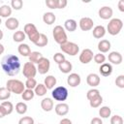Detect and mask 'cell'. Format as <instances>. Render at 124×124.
<instances>
[{"instance_id":"1","label":"cell","mask_w":124,"mask_h":124,"mask_svg":"<svg viewBox=\"0 0 124 124\" xmlns=\"http://www.w3.org/2000/svg\"><path fill=\"white\" fill-rule=\"evenodd\" d=\"M1 67L6 75L14 77L16 76L20 71V61L16 55L8 54L3 57L1 61Z\"/></svg>"},{"instance_id":"2","label":"cell","mask_w":124,"mask_h":124,"mask_svg":"<svg viewBox=\"0 0 124 124\" xmlns=\"http://www.w3.org/2000/svg\"><path fill=\"white\" fill-rule=\"evenodd\" d=\"M6 87L11 93H15V94H21L25 90L24 83L21 80L15 78L8 79L6 82Z\"/></svg>"},{"instance_id":"3","label":"cell","mask_w":124,"mask_h":124,"mask_svg":"<svg viewBox=\"0 0 124 124\" xmlns=\"http://www.w3.org/2000/svg\"><path fill=\"white\" fill-rule=\"evenodd\" d=\"M52 36L54 38V41L57 44H59L60 46L68 42V37H67L66 31H65L64 27H62L61 25H56L53 28V30H52Z\"/></svg>"},{"instance_id":"4","label":"cell","mask_w":124,"mask_h":124,"mask_svg":"<svg viewBox=\"0 0 124 124\" xmlns=\"http://www.w3.org/2000/svg\"><path fill=\"white\" fill-rule=\"evenodd\" d=\"M23 32L28 37V39L32 43H34V44L37 42V40L40 37V33H39L38 29L35 26V24H33V23H27V24H25L24 25V28H23Z\"/></svg>"},{"instance_id":"5","label":"cell","mask_w":124,"mask_h":124,"mask_svg":"<svg viewBox=\"0 0 124 124\" xmlns=\"http://www.w3.org/2000/svg\"><path fill=\"white\" fill-rule=\"evenodd\" d=\"M122 27H123V21L120 18H112L108 21L107 30H108V34L115 36V35L119 34Z\"/></svg>"},{"instance_id":"6","label":"cell","mask_w":124,"mask_h":124,"mask_svg":"<svg viewBox=\"0 0 124 124\" xmlns=\"http://www.w3.org/2000/svg\"><path fill=\"white\" fill-rule=\"evenodd\" d=\"M68 89L65 86H57L51 92L52 98L55 101H59L62 103L63 101H66V99L68 98Z\"/></svg>"},{"instance_id":"7","label":"cell","mask_w":124,"mask_h":124,"mask_svg":"<svg viewBox=\"0 0 124 124\" xmlns=\"http://www.w3.org/2000/svg\"><path fill=\"white\" fill-rule=\"evenodd\" d=\"M60 48H61V50L63 52H65L66 54H69L71 56L77 55L78 53V51H79V46L77 44L73 43V42H67V43L61 45Z\"/></svg>"},{"instance_id":"8","label":"cell","mask_w":124,"mask_h":124,"mask_svg":"<svg viewBox=\"0 0 124 124\" xmlns=\"http://www.w3.org/2000/svg\"><path fill=\"white\" fill-rule=\"evenodd\" d=\"M22 73L23 76L26 78H34L37 74V68L35 66V64L31 63V62H26L23 65V69H22Z\"/></svg>"},{"instance_id":"9","label":"cell","mask_w":124,"mask_h":124,"mask_svg":"<svg viewBox=\"0 0 124 124\" xmlns=\"http://www.w3.org/2000/svg\"><path fill=\"white\" fill-rule=\"evenodd\" d=\"M50 68V62L47 58L43 57L39 63H38V67H37V72H39V74L41 75H45L49 71Z\"/></svg>"},{"instance_id":"10","label":"cell","mask_w":124,"mask_h":124,"mask_svg":"<svg viewBox=\"0 0 124 124\" xmlns=\"http://www.w3.org/2000/svg\"><path fill=\"white\" fill-rule=\"evenodd\" d=\"M93 56H94V53L90 48H84L79 54V61L82 64H88L89 62L92 61Z\"/></svg>"},{"instance_id":"11","label":"cell","mask_w":124,"mask_h":124,"mask_svg":"<svg viewBox=\"0 0 124 124\" xmlns=\"http://www.w3.org/2000/svg\"><path fill=\"white\" fill-rule=\"evenodd\" d=\"M93 20L90 18V17H81L80 20H79V27L82 31H89L93 28Z\"/></svg>"},{"instance_id":"12","label":"cell","mask_w":124,"mask_h":124,"mask_svg":"<svg viewBox=\"0 0 124 124\" xmlns=\"http://www.w3.org/2000/svg\"><path fill=\"white\" fill-rule=\"evenodd\" d=\"M80 81H81L80 76L78 74H76V73L70 74L69 77L67 78V83L71 87H77L78 85L80 84Z\"/></svg>"},{"instance_id":"13","label":"cell","mask_w":124,"mask_h":124,"mask_svg":"<svg viewBox=\"0 0 124 124\" xmlns=\"http://www.w3.org/2000/svg\"><path fill=\"white\" fill-rule=\"evenodd\" d=\"M98 14H99V16H100L102 19H109V18H111V16H112L113 11H112V9H111L110 7H108V6H104V7L100 8Z\"/></svg>"},{"instance_id":"14","label":"cell","mask_w":124,"mask_h":124,"mask_svg":"<svg viewBox=\"0 0 124 124\" xmlns=\"http://www.w3.org/2000/svg\"><path fill=\"white\" fill-rule=\"evenodd\" d=\"M100 81H101L100 77H99L97 74H95V73L89 74V75L87 76V78H86V82H87V84H88L89 86H91V87H96V86H98V85L100 84Z\"/></svg>"},{"instance_id":"15","label":"cell","mask_w":124,"mask_h":124,"mask_svg":"<svg viewBox=\"0 0 124 124\" xmlns=\"http://www.w3.org/2000/svg\"><path fill=\"white\" fill-rule=\"evenodd\" d=\"M108 61H109L110 63H112V64H114V65H119V64H121V62H122V60H123L121 53L118 52V51H111V52L108 54Z\"/></svg>"},{"instance_id":"16","label":"cell","mask_w":124,"mask_h":124,"mask_svg":"<svg viewBox=\"0 0 124 124\" xmlns=\"http://www.w3.org/2000/svg\"><path fill=\"white\" fill-rule=\"evenodd\" d=\"M55 112L57 115L64 116L69 112V106L66 103H59L55 106Z\"/></svg>"},{"instance_id":"17","label":"cell","mask_w":124,"mask_h":124,"mask_svg":"<svg viewBox=\"0 0 124 124\" xmlns=\"http://www.w3.org/2000/svg\"><path fill=\"white\" fill-rule=\"evenodd\" d=\"M99 72L103 77H108L112 73V66L109 63H103L99 68Z\"/></svg>"},{"instance_id":"18","label":"cell","mask_w":124,"mask_h":124,"mask_svg":"<svg viewBox=\"0 0 124 124\" xmlns=\"http://www.w3.org/2000/svg\"><path fill=\"white\" fill-rule=\"evenodd\" d=\"M53 106H54L53 101L50 98H45V99H43L41 101V108H43L44 111H50V110H52Z\"/></svg>"},{"instance_id":"19","label":"cell","mask_w":124,"mask_h":124,"mask_svg":"<svg viewBox=\"0 0 124 124\" xmlns=\"http://www.w3.org/2000/svg\"><path fill=\"white\" fill-rule=\"evenodd\" d=\"M111 47L110 42L108 40H101L98 44V49L100 51V53H106L108 52Z\"/></svg>"},{"instance_id":"20","label":"cell","mask_w":124,"mask_h":124,"mask_svg":"<svg viewBox=\"0 0 124 124\" xmlns=\"http://www.w3.org/2000/svg\"><path fill=\"white\" fill-rule=\"evenodd\" d=\"M18 25H19V22L16 17H9L5 22V26L9 30H16L18 27Z\"/></svg>"},{"instance_id":"21","label":"cell","mask_w":124,"mask_h":124,"mask_svg":"<svg viewBox=\"0 0 124 124\" xmlns=\"http://www.w3.org/2000/svg\"><path fill=\"white\" fill-rule=\"evenodd\" d=\"M92 33L96 39H101L106 35V28L103 25H97L93 28Z\"/></svg>"},{"instance_id":"22","label":"cell","mask_w":124,"mask_h":124,"mask_svg":"<svg viewBox=\"0 0 124 124\" xmlns=\"http://www.w3.org/2000/svg\"><path fill=\"white\" fill-rule=\"evenodd\" d=\"M17 50H18V53L22 56H25V57H28L31 53V49H30V46L27 45V44H20L18 46H17Z\"/></svg>"},{"instance_id":"23","label":"cell","mask_w":124,"mask_h":124,"mask_svg":"<svg viewBox=\"0 0 124 124\" xmlns=\"http://www.w3.org/2000/svg\"><path fill=\"white\" fill-rule=\"evenodd\" d=\"M43 20L46 24L47 25H51L52 23H54V21L56 20V16L53 13L51 12H47V13H45L44 16H43Z\"/></svg>"},{"instance_id":"24","label":"cell","mask_w":124,"mask_h":124,"mask_svg":"<svg viewBox=\"0 0 124 124\" xmlns=\"http://www.w3.org/2000/svg\"><path fill=\"white\" fill-rule=\"evenodd\" d=\"M64 27H65V29H66L67 31L74 32V31H76V29H77V27H78V23H77V21H76L75 19L70 18V19H67V20L64 22Z\"/></svg>"},{"instance_id":"25","label":"cell","mask_w":124,"mask_h":124,"mask_svg":"<svg viewBox=\"0 0 124 124\" xmlns=\"http://www.w3.org/2000/svg\"><path fill=\"white\" fill-rule=\"evenodd\" d=\"M58 67H59V70L62 73H64V74H69L72 71V69H73L72 63L70 61H68V60H65L64 62H62L61 64H59Z\"/></svg>"},{"instance_id":"26","label":"cell","mask_w":124,"mask_h":124,"mask_svg":"<svg viewBox=\"0 0 124 124\" xmlns=\"http://www.w3.org/2000/svg\"><path fill=\"white\" fill-rule=\"evenodd\" d=\"M56 78L53 76H47L44 80V85L46 87V89H52L54 85L56 84Z\"/></svg>"},{"instance_id":"27","label":"cell","mask_w":124,"mask_h":124,"mask_svg":"<svg viewBox=\"0 0 124 124\" xmlns=\"http://www.w3.org/2000/svg\"><path fill=\"white\" fill-rule=\"evenodd\" d=\"M43 57H44V56H43L42 53L39 52V51H31L30 55L28 56L29 62H31V63H33V64H38L39 61H40Z\"/></svg>"},{"instance_id":"28","label":"cell","mask_w":124,"mask_h":124,"mask_svg":"<svg viewBox=\"0 0 124 124\" xmlns=\"http://www.w3.org/2000/svg\"><path fill=\"white\" fill-rule=\"evenodd\" d=\"M12 15V8L9 5H3L0 7V16L1 17H8Z\"/></svg>"},{"instance_id":"29","label":"cell","mask_w":124,"mask_h":124,"mask_svg":"<svg viewBox=\"0 0 124 124\" xmlns=\"http://www.w3.org/2000/svg\"><path fill=\"white\" fill-rule=\"evenodd\" d=\"M25 37H26V35L24 34V32L21 31V30H18V31H16L14 33L13 40L15 42H16V43H22L25 40Z\"/></svg>"},{"instance_id":"30","label":"cell","mask_w":124,"mask_h":124,"mask_svg":"<svg viewBox=\"0 0 124 124\" xmlns=\"http://www.w3.org/2000/svg\"><path fill=\"white\" fill-rule=\"evenodd\" d=\"M47 43H48V39H47V37H46L45 34L40 33V37H39V39L37 40V42L35 43V45H36L37 46L44 47V46H46L47 45Z\"/></svg>"},{"instance_id":"31","label":"cell","mask_w":124,"mask_h":124,"mask_svg":"<svg viewBox=\"0 0 124 124\" xmlns=\"http://www.w3.org/2000/svg\"><path fill=\"white\" fill-rule=\"evenodd\" d=\"M46 87L43 84V83H39L36 85V87L34 88V93L37 95V96H44L46 95Z\"/></svg>"},{"instance_id":"32","label":"cell","mask_w":124,"mask_h":124,"mask_svg":"<svg viewBox=\"0 0 124 124\" xmlns=\"http://www.w3.org/2000/svg\"><path fill=\"white\" fill-rule=\"evenodd\" d=\"M34 96H35V93H34V91L32 89H25L21 93V98L24 101H30V100H32L34 98Z\"/></svg>"},{"instance_id":"33","label":"cell","mask_w":124,"mask_h":124,"mask_svg":"<svg viewBox=\"0 0 124 124\" xmlns=\"http://www.w3.org/2000/svg\"><path fill=\"white\" fill-rule=\"evenodd\" d=\"M110 113H111V109H110L109 107L104 106V107H102L99 109V115L102 118H108V117H109L110 116Z\"/></svg>"},{"instance_id":"34","label":"cell","mask_w":124,"mask_h":124,"mask_svg":"<svg viewBox=\"0 0 124 124\" xmlns=\"http://www.w3.org/2000/svg\"><path fill=\"white\" fill-rule=\"evenodd\" d=\"M16 111L18 114H24L27 111V105L23 102H18L16 105Z\"/></svg>"},{"instance_id":"35","label":"cell","mask_w":124,"mask_h":124,"mask_svg":"<svg viewBox=\"0 0 124 124\" xmlns=\"http://www.w3.org/2000/svg\"><path fill=\"white\" fill-rule=\"evenodd\" d=\"M11 97V92L7 89V87H0V101L8 100Z\"/></svg>"},{"instance_id":"36","label":"cell","mask_w":124,"mask_h":124,"mask_svg":"<svg viewBox=\"0 0 124 124\" xmlns=\"http://www.w3.org/2000/svg\"><path fill=\"white\" fill-rule=\"evenodd\" d=\"M102 103H103V97L101 95L89 101V105L91 108H99Z\"/></svg>"},{"instance_id":"37","label":"cell","mask_w":124,"mask_h":124,"mask_svg":"<svg viewBox=\"0 0 124 124\" xmlns=\"http://www.w3.org/2000/svg\"><path fill=\"white\" fill-rule=\"evenodd\" d=\"M1 106L4 108V109H5V111H6L7 114H11L13 112V110H14V106H13V104L10 101H4V102H2Z\"/></svg>"},{"instance_id":"38","label":"cell","mask_w":124,"mask_h":124,"mask_svg":"<svg viewBox=\"0 0 124 124\" xmlns=\"http://www.w3.org/2000/svg\"><path fill=\"white\" fill-rule=\"evenodd\" d=\"M100 95H101L100 91L98 89H96V88H92V89L88 90L87 93H86V97H87V99L89 101L94 99V98H96V97H98V96H100Z\"/></svg>"},{"instance_id":"39","label":"cell","mask_w":124,"mask_h":124,"mask_svg":"<svg viewBox=\"0 0 124 124\" xmlns=\"http://www.w3.org/2000/svg\"><path fill=\"white\" fill-rule=\"evenodd\" d=\"M24 85H25L26 89H32L33 90L36 87V85H37V80L34 78H27L26 81H25V83H24Z\"/></svg>"},{"instance_id":"40","label":"cell","mask_w":124,"mask_h":124,"mask_svg":"<svg viewBox=\"0 0 124 124\" xmlns=\"http://www.w3.org/2000/svg\"><path fill=\"white\" fill-rule=\"evenodd\" d=\"M93 58H94V61H95V63H97V64H103V63H105V61H106V56L103 54V53H97V54H95L94 56H93Z\"/></svg>"},{"instance_id":"41","label":"cell","mask_w":124,"mask_h":124,"mask_svg":"<svg viewBox=\"0 0 124 124\" xmlns=\"http://www.w3.org/2000/svg\"><path fill=\"white\" fill-rule=\"evenodd\" d=\"M22 6H23L22 0H12V1H11V7H12L13 9L16 10V11L20 10V9L22 8Z\"/></svg>"},{"instance_id":"42","label":"cell","mask_w":124,"mask_h":124,"mask_svg":"<svg viewBox=\"0 0 124 124\" xmlns=\"http://www.w3.org/2000/svg\"><path fill=\"white\" fill-rule=\"evenodd\" d=\"M53 60H54V62H56V63L59 65V64H61L62 62H64V61L66 60V58H65V55H64V54H62V53H60V52H57V53H55V54L53 55Z\"/></svg>"},{"instance_id":"43","label":"cell","mask_w":124,"mask_h":124,"mask_svg":"<svg viewBox=\"0 0 124 124\" xmlns=\"http://www.w3.org/2000/svg\"><path fill=\"white\" fill-rule=\"evenodd\" d=\"M18 124H34V119L31 116H23L19 119Z\"/></svg>"},{"instance_id":"44","label":"cell","mask_w":124,"mask_h":124,"mask_svg":"<svg viewBox=\"0 0 124 124\" xmlns=\"http://www.w3.org/2000/svg\"><path fill=\"white\" fill-rule=\"evenodd\" d=\"M115 84L119 88H124V75H119L115 79Z\"/></svg>"},{"instance_id":"45","label":"cell","mask_w":124,"mask_h":124,"mask_svg":"<svg viewBox=\"0 0 124 124\" xmlns=\"http://www.w3.org/2000/svg\"><path fill=\"white\" fill-rule=\"evenodd\" d=\"M110 124H123V118L120 115H113L110 118Z\"/></svg>"},{"instance_id":"46","label":"cell","mask_w":124,"mask_h":124,"mask_svg":"<svg viewBox=\"0 0 124 124\" xmlns=\"http://www.w3.org/2000/svg\"><path fill=\"white\" fill-rule=\"evenodd\" d=\"M46 5L49 9H57V0H46Z\"/></svg>"},{"instance_id":"47","label":"cell","mask_w":124,"mask_h":124,"mask_svg":"<svg viewBox=\"0 0 124 124\" xmlns=\"http://www.w3.org/2000/svg\"><path fill=\"white\" fill-rule=\"evenodd\" d=\"M67 4V0H57V9H64Z\"/></svg>"},{"instance_id":"48","label":"cell","mask_w":124,"mask_h":124,"mask_svg":"<svg viewBox=\"0 0 124 124\" xmlns=\"http://www.w3.org/2000/svg\"><path fill=\"white\" fill-rule=\"evenodd\" d=\"M90 124H103V121H102V119L99 118V117H94V118L91 119Z\"/></svg>"},{"instance_id":"49","label":"cell","mask_w":124,"mask_h":124,"mask_svg":"<svg viewBox=\"0 0 124 124\" xmlns=\"http://www.w3.org/2000/svg\"><path fill=\"white\" fill-rule=\"evenodd\" d=\"M118 9L120 12H124V0H120L118 2Z\"/></svg>"},{"instance_id":"50","label":"cell","mask_w":124,"mask_h":124,"mask_svg":"<svg viewBox=\"0 0 124 124\" xmlns=\"http://www.w3.org/2000/svg\"><path fill=\"white\" fill-rule=\"evenodd\" d=\"M59 124H73V123L69 118H63V119L60 120Z\"/></svg>"},{"instance_id":"51","label":"cell","mask_w":124,"mask_h":124,"mask_svg":"<svg viewBox=\"0 0 124 124\" xmlns=\"http://www.w3.org/2000/svg\"><path fill=\"white\" fill-rule=\"evenodd\" d=\"M6 115H7V113H6L5 109H4V108L0 105V118H3V117L6 116Z\"/></svg>"},{"instance_id":"52","label":"cell","mask_w":124,"mask_h":124,"mask_svg":"<svg viewBox=\"0 0 124 124\" xmlns=\"http://www.w3.org/2000/svg\"><path fill=\"white\" fill-rule=\"evenodd\" d=\"M4 50H5V47H4V46L2 45V44H0V55L4 52Z\"/></svg>"},{"instance_id":"53","label":"cell","mask_w":124,"mask_h":124,"mask_svg":"<svg viewBox=\"0 0 124 124\" xmlns=\"http://www.w3.org/2000/svg\"><path fill=\"white\" fill-rule=\"evenodd\" d=\"M3 36H4V34H3V31L0 29V40H2V39H3Z\"/></svg>"},{"instance_id":"54","label":"cell","mask_w":124,"mask_h":124,"mask_svg":"<svg viewBox=\"0 0 124 124\" xmlns=\"http://www.w3.org/2000/svg\"><path fill=\"white\" fill-rule=\"evenodd\" d=\"M0 24H1V18H0Z\"/></svg>"},{"instance_id":"55","label":"cell","mask_w":124,"mask_h":124,"mask_svg":"<svg viewBox=\"0 0 124 124\" xmlns=\"http://www.w3.org/2000/svg\"><path fill=\"white\" fill-rule=\"evenodd\" d=\"M38 124H43V123H38Z\"/></svg>"}]
</instances>
